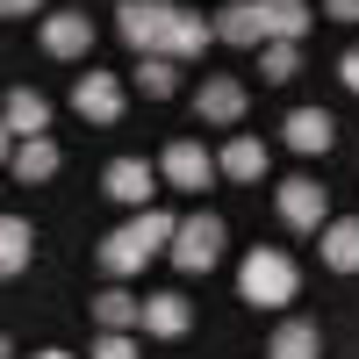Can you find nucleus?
I'll list each match as a JSON object with an SVG mask.
<instances>
[{"instance_id": "nucleus-21", "label": "nucleus", "mask_w": 359, "mask_h": 359, "mask_svg": "<svg viewBox=\"0 0 359 359\" xmlns=\"http://www.w3.org/2000/svg\"><path fill=\"white\" fill-rule=\"evenodd\" d=\"M137 94H144V101H172V94H180V65H172L165 50L137 57Z\"/></svg>"}, {"instance_id": "nucleus-14", "label": "nucleus", "mask_w": 359, "mask_h": 359, "mask_svg": "<svg viewBox=\"0 0 359 359\" xmlns=\"http://www.w3.org/2000/svg\"><path fill=\"white\" fill-rule=\"evenodd\" d=\"M316 237H323V266L331 273H359V216H331Z\"/></svg>"}, {"instance_id": "nucleus-28", "label": "nucleus", "mask_w": 359, "mask_h": 359, "mask_svg": "<svg viewBox=\"0 0 359 359\" xmlns=\"http://www.w3.org/2000/svg\"><path fill=\"white\" fill-rule=\"evenodd\" d=\"M43 0H0V15H36Z\"/></svg>"}, {"instance_id": "nucleus-20", "label": "nucleus", "mask_w": 359, "mask_h": 359, "mask_svg": "<svg viewBox=\"0 0 359 359\" xmlns=\"http://www.w3.org/2000/svg\"><path fill=\"white\" fill-rule=\"evenodd\" d=\"M29 259H36V230H29L22 216H8V223H0V273L22 280V266H29Z\"/></svg>"}, {"instance_id": "nucleus-26", "label": "nucleus", "mask_w": 359, "mask_h": 359, "mask_svg": "<svg viewBox=\"0 0 359 359\" xmlns=\"http://www.w3.org/2000/svg\"><path fill=\"white\" fill-rule=\"evenodd\" d=\"M338 79H345L352 94H359V50H345V57H338Z\"/></svg>"}, {"instance_id": "nucleus-1", "label": "nucleus", "mask_w": 359, "mask_h": 359, "mask_svg": "<svg viewBox=\"0 0 359 359\" xmlns=\"http://www.w3.org/2000/svg\"><path fill=\"white\" fill-rule=\"evenodd\" d=\"M237 294H245L252 309H287V294H294V259L273 252V245H259L245 266H237Z\"/></svg>"}, {"instance_id": "nucleus-3", "label": "nucleus", "mask_w": 359, "mask_h": 359, "mask_svg": "<svg viewBox=\"0 0 359 359\" xmlns=\"http://www.w3.org/2000/svg\"><path fill=\"white\" fill-rule=\"evenodd\" d=\"M223 216H208V208H194L187 223H180V237H172V266L180 273H208V266L223 259Z\"/></svg>"}, {"instance_id": "nucleus-7", "label": "nucleus", "mask_w": 359, "mask_h": 359, "mask_svg": "<svg viewBox=\"0 0 359 359\" xmlns=\"http://www.w3.org/2000/svg\"><path fill=\"white\" fill-rule=\"evenodd\" d=\"M151 259H158V252L144 245V230H137V223H130V230H108V237H101V273H108V280H137Z\"/></svg>"}, {"instance_id": "nucleus-8", "label": "nucleus", "mask_w": 359, "mask_h": 359, "mask_svg": "<svg viewBox=\"0 0 359 359\" xmlns=\"http://www.w3.org/2000/svg\"><path fill=\"white\" fill-rule=\"evenodd\" d=\"M280 137H287V151H302V158H323V151L338 144V123H331L323 108H294L287 123H280Z\"/></svg>"}, {"instance_id": "nucleus-18", "label": "nucleus", "mask_w": 359, "mask_h": 359, "mask_svg": "<svg viewBox=\"0 0 359 359\" xmlns=\"http://www.w3.org/2000/svg\"><path fill=\"white\" fill-rule=\"evenodd\" d=\"M216 165H223V180H245V187H252V180H266V144L259 137H230L216 151Z\"/></svg>"}, {"instance_id": "nucleus-24", "label": "nucleus", "mask_w": 359, "mask_h": 359, "mask_svg": "<svg viewBox=\"0 0 359 359\" xmlns=\"http://www.w3.org/2000/svg\"><path fill=\"white\" fill-rule=\"evenodd\" d=\"M294 65H302V43H266V50H259V72L273 79V86L294 79Z\"/></svg>"}, {"instance_id": "nucleus-9", "label": "nucleus", "mask_w": 359, "mask_h": 359, "mask_svg": "<svg viewBox=\"0 0 359 359\" xmlns=\"http://www.w3.org/2000/svg\"><path fill=\"white\" fill-rule=\"evenodd\" d=\"M101 187H108L115 201H130V208H144V201H151V187H158V165H144V158H108V172H101Z\"/></svg>"}, {"instance_id": "nucleus-12", "label": "nucleus", "mask_w": 359, "mask_h": 359, "mask_svg": "<svg viewBox=\"0 0 359 359\" xmlns=\"http://www.w3.org/2000/svg\"><path fill=\"white\" fill-rule=\"evenodd\" d=\"M0 115H8V137H15V144H29V137H43V130H50V101H43V94H29V86H15V94L0 101Z\"/></svg>"}, {"instance_id": "nucleus-6", "label": "nucleus", "mask_w": 359, "mask_h": 359, "mask_svg": "<svg viewBox=\"0 0 359 359\" xmlns=\"http://www.w3.org/2000/svg\"><path fill=\"white\" fill-rule=\"evenodd\" d=\"M72 108H79V123H94V130L123 123V79H115V72H79Z\"/></svg>"}, {"instance_id": "nucleus-11", "label": "nucleus", "mask_w": 359, "mask_h": 359, "mask_svg": "<svg viewBox=\"0 0 359 359\" xmlns=\"http://www.w3.org/2000/svg\"><path fill=\"white\" fill-rule=\"evenodd\" d=\"M216 36H223V43H237V50H266V43H273V36H266L259 0H237V8H223V15H216Z\"/></svg>"}, {"instance_id": "nucleus-2", "label": "nucleus", "mask_w": 359, "mask_h": 359, "mask_svg": "<svg viewBox=\"0 0 359 359\" xmlns=\"http://www.w3.org/2000/svg\"><path fill=\"white\" fill-rule=\"evenodd\" d=\"M172 22H180L172 0H123V8H115V36H123L137 57H151V50H165Z\"/></svg>"}, {"instance_id": "nucleus-4", "label": "nucleus", "mask_w": 359, "mask_h": 359, "mask_svg": "<svg viewBox=\"0 0 359 359\" xmlns=\"http://www.w3.org/2000/svg\"><path fill=\"white\" fill-rule=\"evenodd\" d=\"M158 180H165V187L201 194V187H216V180H223V165H216V151H201L194 137H180V144H165V151H158Z\"/></svg>"}, {"instance_id": "nucleus-10", "label": "nucleus", "mask_w": 359, "mask_h": 359, "mask_svg": "<svg viewBox=\"0 0 359 359\" xmlns=\"http://www.w3.org/2000/svg\"><path fill=\"white\" fill-rule=\"evenodd\" d=\"M43 50L65 57V65H79V57L94 50V22H86V15H50L43 22Z\"/></svg>"}, {"instance_id": "nucleus-27", "label": "nucleus", "mask_w": 359, "mask_h": 359, "mask_svg": "<svg viewBox=\"0 0 359 359\" xmlns=\"http://www.w3.org/2000/svg\"><path fill=\"white\" fill-rule=\"evenodd\" d=\"M323 15H338V22H359V0H323Z\"/></svg>"}, {"instance_id": "nucleus-25", "label": "nucleus", "mask_w": 359, "mask_h": 359, "mask_svg": "<svg viewBox=\"0 0 359 359\" xmlns=\"http://www.w3.org/2000/svg\"><path fill=\"white\" fill-rule=\"evenodd\" d=\"M86 359H144V352H137V338H130V331H101L94 345H86Z\"/></svg>"}, {"instance_id": "nucleus-29", "label": "nucleus", "mask_w": 359, "mask_h": 359, "mask_svg": "<svg viewBox=\"0 0 359 359\" xmlns=\"http://www.w3.org/2000/svg\"><path fill=\"white\" fill-rule=\"evenodd\" d=\"M29 359H79V352H29Z\"/></svg>"}, {"instance_id": "nucleus-19", "label": "nucleus", "mask_w": 359, "mask_h": 359, "mask_svg": "<svg viewBox=\"0 0 359 359\" xmlns=\"http://www.w3.org/2000/svg\"><path fill=\"white\" fill-rule=\"evenodd\" d=\"M94 323H101V331H137V323H144V294H130V287L94 294Z\"/></svg>"}, {"instance_id": "nucleus-17", "label": "nucleus", "mask_w": 359, "mask_h": 359, "mask_svg": "<svg viewBox=\"0 0 359 359\" xmlns=\"http://www.w3.org/2000/svg\"><path fill=\"white\" fill-rule=\"evenodd\" d=\"M259 15H266V36L273 43H302L309 36V0H259Z\"/></svg>"}, {"instance_id": "nucleus-22", "label": "nucleus", "mask_w": 359, "mask_h": 359, "mask_svg": "<svg viewBox=\"0 0 359 359\" xmlns=\"http://www.w3.org/2000/svg\"><path fill=\"white\" fill-rule=\"evenodd\" d=\"M144 331L151 338H180L187 331V294H144Z\"/></svg>"}, {"instance_id": "nucleus-13", "label": "nucleus", "mask_w": 359, "mask_h": 359, "mask_svg": "<svg viewBox=\"0 0 359 359\" xmlns=\"http://www.w3.org/2000/svg\"><path fill=\"white\" fill-rule=\"evenodd\" d=\"M194 123H245V86L237 79H208L201 94H194Z\"/></svg>"}, {"instance_id": "nucleus-5", "label": "nucleus", "mask_w": 359, "mask_h": 359, "mask_svg": "<svg viewBox=\"0 0 359 359\" xmlns=\"http://www.w3.org/2000/svg\"><path fill=\"white\" fill-rule=\"evenodd\" d=\"M273 208H280L287 230H309V237L331 223V194H323V180H280V201Z\"/></svg>"}, {"instance_id": "nucleus-15", "label": "nucleus", "mask_w": 359, "mask_h": 359, "mask_svg": "<svg viewBox=\"0 0 359 359\" xmlns=\"http://www.w3.org/2000/svg\"><path fill=\"white\" fill-rule=\"evenodd\" d=\"M316 352H323V331H316L309 316H287L280 331L266 338V359H316Z\"/></svg>"}, {"instance_id": "nucleus-23", "label": "nucleus", "mask_w": 359, "mask_h": 359, "mask_svg": "<svg viewBox=\"0 0 359 359\" xmlns=\"http://www.w3.org/2000/svg\"><path fill=\"white\" fill-rule=\"evenodd\" d=\"M208 36H216V29H208L201 15H187V8H180L172 36H165V57H172V65H180V57H201V43H208Z\"/></svg>"}, {"instance_id": "nucleus-16", "label": "nucleus", "mask_w": 359, "mask_h": 359, "mask_svg": "<svg viewBox=\"0 0 359 359\" xmlns=\"http://www.w3.org/2000/svg\"><path fill=\"white\" fill-rule=\"evenodd\" d=\"M8 172L22 180V187L50 180V172H57V144H50V137H29V144H15V151H8Z\"/></svg>"}]
</instances>
